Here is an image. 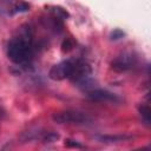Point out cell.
<instances>
[{
	"label": "cell",
	"instance_id": "1",
	"mask_svg": "<svg viewBox=\"0 0 151 151\" xmlns=\"http://www.w3.org/2000/svg\"><path fill=\"white\" fill-rule=\"evenodd\" d=\"M33 55V35L28 28L20 29L7 44V57L17 65L27 64Z\"/></svg>",
	"mask_w": 151,
	"mask_h": 151
},
{
	"label": "cell",
	"instance_id": "2",
	"mask_svg": "<svg viewBox=\"0 0 151 151\" xmlns=\"http://www.w3.org/2000/svg\"><path fill=\"white\" fill-rule=\"evenodd\" d=\"M52 119L57 124H86L91 122V118L86 113L72 110L55 112L53 113Z\"/></svg>",
	"mask_w": 151,
	"mask_h": 151
},
{
	"label": "cell",
	"instance_id": "3",
	"mask_svg": "<svg viewBox=\"0 0 151 151\" xmlns=\"http://www.w3.org/2000/svg\"><path fill=\"white\" fill-rule=\"evenodd\" d=\"M72 70H73V59H66L53 65L48 72V77L52 80L70 79L72 76Z\"/></svg>",
	"mask_w": 151,
	"mask_h": 151
},
{
	"label": "cell",
	"instance_id": "4",
	"mask_svg": "<svg viewBox=\"0 0 151 151\" xmlns=\"http://www.w3.org/2000/svg\"><path fill=\"white\" fill-rule=\"evenodd\" d=\"M136 61H137V59L131 52H123L122 54L117 55L112 60L111 67L114 72L123 73V72H126V71L131 70L136 65Z\"/></svg>",
	"mask_w": 151,
	"mask_h": 151
},
{
	"label": "cell",
	"instance_id": "5",
	"mask_svg": "<svg viewBox=\"0 0 151 151\" xmlns=\"http://www.w3.org/2000/svg\"><path fill=\"white\" fill-rule=\"evenodd\" d=\"M86 96L92 101H100V103H117V101H119V98L117 97V94H114L107 90H103V88H91L90 91H87Z\"/></svg>",
	"mask_w": 151,
	"mask_h": 151
},
{
	"label": "cell",
	"instance_id": "6",
	"mask_svg": "<svg viewBox=\"0 0 151 151\" xmlns=\"http://www.w3.org/2000/svg\"><path fill=\"white\" fill-rule=\"evenodd\" d=\"M7 14L14 15L17 13H22L29 11V5L24 0H6Z\"/></svg>",
	"mask_w": 151,
	"mask_h": 151
},
{
	"label": "cell",
	"instance_id": "7",
	"mask_svg": "<svg viewBox=\"0 0 151 151\" xmlns=\"http://www.w3.org/2000/svg\"><path fill=\"white\" fill-rule=\"evenodd\" d=\"M138 111H139V114L142 117V120L146 125H150V123H151V110H150V106L146 105V104H142V105H139Z\"/></svg>",
	"mask_w": 151,
	"mask_h": 151
},
{
	"label": "cell",
	"instance_id": "8",
	"mask_svg": "<svg viewBox=\"0 0 151 151\" xmlns=\"http://www.w3.org/2000/svg\"><path fill=\"white\" fill-rule=\"evenodd\" d=\"M131 137L130 136H125V134H120V136H101V137H98V139L103 143H120V142H124V140H127L130 139Z\"/></svg>",
	"mask_w": 151,
	"mask_h": 151
},
{
	"label": "cell",
	"instance_id": "9",
	"mask_svg": "<svg viewBox=\"0 0 151 151\" xmlns=\"http://www.w3.org/2000/svg\"><path fill=\"white\" fill-rule=\"evenodd\" d=\"M59 136L55 133V132H45L44 136L41 137V140L44 143H53L55 140H58Z\"/></svg>",
	"mask_w": 151,
	"mask_h": 151
},
{
	"label": "cell",
	"instance_id": "10",
	"mask_svg": "<svg viewBox=\"0 0 151 151\" xmlns=\"http://www.w3.org/2000/svg\"><path fill=\"white\" fill-rule=\"evenodd\" d=\"M73 46H74L73 41H72L71 39H66V40H64V42L61 44V51H63V52H70V51L73 48Z\"/></svg>",
	"mask_w": 151,
	"mask_h": 151
},
{
	"label": "cell",
	"instance_id": "11",
	"mask_svg": "<svg viewBox=\"0 0 151 151\" xmlns=\"http://www.w3.org/2000/svg\"><path fill=\"white\" fill-rule=\"evenodd\" d=\"M125 35V33L123 32V31H120V29H114L112 33H111V40H119V39H122L123 37Z\"/></svg>",
	"mask_w": 151,
	"mask_h": 151
},
{
	"label": "cell",
	"instance_id": "12",
	"mask_svg": "<svg viewBox=\"0 0 151 151\" xmlns=\"http://www.w3.org/2000/svg\"><path fill=\"white\" fill-rule=\"evenodd\" d=\"M65 145L67 147H77V149H81L83 145L80 143H78L77 140H73V139H66L65 140Z\"/></svg>",
	"mask_w": 151,
	"mask_h": 151
}]
</instances>
